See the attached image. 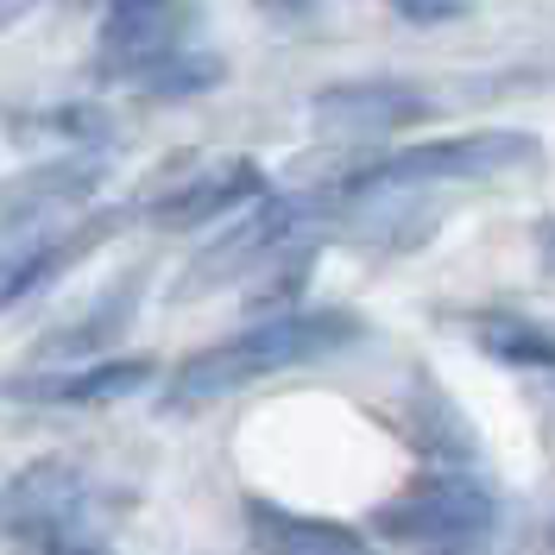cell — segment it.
<instances>
[{"label": "cell", "mask_w": 555, "mask_h": 555, "mask_svg": "<svg viewBox=\"0 0 555 555\" xmlns=\"http://www.w3.org/2000/svg\"><path fill=\"white\" fill-rule=\"evenodd\" d=\"M353 335H360V322H353L347 310H297V304H291L284 315L253 322V328L234 335V341H215V347H203V353H190V360L177 366V379L165 385V404H171V411L215 404V398H228V391H241V385L272 379V373L315 366V360L341 353Z\"/></svg>", "instance_id": "cell-1"}, {"label": "cell", "mask_w": 555, "mask_h": 555, "mask_svg": "<svg viewBox=\"0 0 555 555\" xmlns=\"http://www.w3.org/2000/svg\"><path fill=\"white\" fill-rule=\"evenodd\" d=\"M373 524L416 555H467L492 537L499 505H492L486 486L461 480V474H423L398 499H385Z\"/></svg>", "instance_id": "cell-2"}, {"label": "cell", "mask_w": 555, "mask_h": 555, "mask_svg": "<svg viewBox=\"0 0 555 555\" xmlns=\"http://www.w3.org/2000/svg\"><path fill=\"white\" fill-rule=\"evenodd\" d=\"M537 152H543L537 133H518V127L454 133V139L411 145V152H391L379 165L353 171L341 196H385V190H423V183H467V177H492V171H512V165H530Z\"/></svg>", "instance_id": "cell-3"}, {"label": "cell", "mask_w": 555, "mask_h": 555, "mask_svg": "<svg viewBox=\"0 0 555 555\" xmlns=\"http://www.w3.org/2000/svg\"><path fill=\"white\" fill-rule=\"evenodd\" d=\"M102 486L89 480L76 461L64 454H44L33 467H20L13 480L0 486V537L7 543H26V550H51L69 537H89V505H95Z\"/></svg>", "instance_id": "cell-4"}, {"label": "cell", "mask_w": 555, "mask_h": 555, "mask_svg": "<svg viewBox=\"0 0 555 555\" xmlns=\"http://www.w3.org/2000/svg\"><path fill=\"white\" fill-rule=\"evenodd\" d=\"M310 215H315V196H259V203H246V221L234 228V234H221V241H215L203 259L183 272L177 297L221 291V284H234L241 272L266 266V259H272L278 246L297 234V228H310Z\"/></svg>", "instance_id": "cell-5"}, {"label": "cell", "mask_w": 555, "mask_h": 555, "mask_svg": "<svg viewBox=\"0 0 555 555\" xmlns=\"http://www.w3.org/2000/svg\"><path fill=\"white\" fill-rule=\"evenodd\" d=\"M152 385V360H82V366H33V373H13L0 379V398L7 404H82V411H102V404H120Z\"/></svg>", "instance_id": "cell-6"}, {"label": "cell", "mask_w": 555, "mask_h": 555, "mask_svg": "<svg viewBox=\"0 0 555 555\" xmlns=\"http://www.w3.org/2000/svg\"><path fill=\"white\" fill-rule=\"evenodd\" d=\"M190 33V7L183 0H139V7H107L102 26V69L107 76H133L145 82L158 64H171Z\"/></svg>", "instance_id": "cell-7"}, {"label": "cell", "mask_w": 555, "mask_h": 555, "mask_svg": "<svg viewBox=\"0 0 555 555\" xmlns=\"http://www.w3.org/2000/svg\"><path fill=\"white\" fill-rule=\"evenodd\" d=\"M120 228H127V208H102V215L76 221V228L51 234V241H26L20 253H7V259H0V310H7V304H20V297H33L38 284L64 278L76 259L102 253V246L120 234Z\"/></svg>", "instance_id": "cell-8"}, {"label": "cell", "mask_w": 555, "mask_h": 555, "mask_svg": "<svg viewBox=\"0 0 555 555\" xmlns=\"http://www.w3.org/2000/svg\"><path fill=\"white\" fill-rule=\"evenodd\" d=\"M429 114V95L416 82H391V76H360V82H335L315 95V120L328 133H391L404 120H423Z\"/></svg>", "instance_id": "cell-9"}, {"label": "cell", "mask_w": 555, "mask_h": 555, "mask_svg": "<svg viewBox=\"0 0 555 555\" xmlns=\"http://www.w3.org/2000/svg\"><path fill=\"white\" fill-rule=\"evenodd\" d=\"M102 177H107V165L95 152L44 158L33 171L7 177L0 183V234H20V228H33L38 215H51V208H69V203H82V196H95Z\"/></svg>", "instance_id": "cell-10"}, {"label": "cell", "mask_w": 555, "mask_h": 555, "mask_svg": "<svg viewBox=\"0 0 555 555\" xmlns=\"http://www.w3.org/2000/svg\"><path fill=\"white\" fill-rule=\"evenodd\" d=\"M259 196H266L259 165L228 158V165H215V171H196L183 190H165V196L152 203V221H158V228H196V221H215V215L246 208V203H259Z\"/></svg>", "instance_id": "cell-11"}, {"label": "cell", "mask_w": 555, "mask_h": 555, "mask_svg": "<svg viewBox=\"0 0 555 555\" xmlns=\"http://www.w3.org/2000/svg\"><path fill=\"white\" fill-rule=\"evenodd\" d=\"M246 537L266 555H366V543L328 518H304V512H284L272 499H253L246 505Z\"/></svg>", "instance_id": "cell-12"}, {"label": "cell", "mask_w": 555, "mask_h": 555, "mask_svg": "<svg viewBox=\"0 0 555 555\" xmlns=\"http://www.w3.org/2000/svg\"><path fill=\"white\" fill-rule=\"evenodd\" d=\"M480 347L499 353V360H512V366H543V373H555V335L530 328V322H518V315L480 322Z\"/></svg>", "instance_id": "cell-13"}, {"label": "cell", "mask_w": 555, "mask_h": 555, "mask_svg": "<svg viewBox=\"0 0 555 555\" xmlns=\"http://www.w3.org/2000/svg\"><path fill=\"white\" fill-rule=\"evenodd\" d=\"M215 82H221V64H215V57H183V51H177L171 64H158L139 89L158 95V102H177V95H196V89H215Z\"/></svg>", "instance_id": "cell-14"}, {"label": "cell", "mask_w": 555, "mask_h": 555, "mask_svg": "<svg viewBox=\"0 0 555 555\" xmlns=\"http://www.w3.org/2000/svg\"><path fill=\"white\" fill-rule=\"evenodd\" d=\"M404 20H416V26H429V20H454V13H467V0H391Z\"/></svg>", "instance_id": "cell-15"}, {"label": "cell", "mask_w": 555, "mask_h": 555, "mask_svg": "<svg viewBox=\"0 0 555 555\" xmlns=\"http://www.w3.org/2000/svg\"><path fill=\"white\" fill-rule=\"evenodd\" d=\"M38 555H107V543H95V537H69V543H51V550Z\"/></svg>", "instance_id": "cell-16"}, {"label": "cell", "mask_w": 555, "mask_h": 555, "mask_svg": "<svg viewBox=\"0 0 555 555\" xmlns=\"http://www.w3.org/2000/svg\"><path fill=\"white\" fill-rule=\"evenodd\" d=\"M537 246H543V266H555V215L537 228Z\"/></svg>", "instance_id": "cell-17"}, {"label": "cell", "mask_w": 555, "mask_h": 555, "mask_svg": "<svg viewBox=\"0 0 555 555\" xmlns=\"http://www.w3.org/2000/svg\"><path fill=\"white\" fill-rule=\"evenodd\" d=\"M107 7H139V0H107Z\"/></svg>", "instance_id": "cell-18"}]
</instances>
